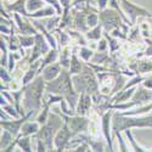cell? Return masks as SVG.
Wrapping results in <instances>:
<instances>
[{"label":"cell","instance_id":"1","mask_svg":"<svg viewBox=\"0 0 152 152\" xmlns=\"http://www.w3.org/2000/svg\"><path fill=\"white\" fill-rule=\"evenodd\" d=\"M45 91L46 93H53L57 95H62L67 101L68 106L75 111L79 100V93L74 89L72 75L69 74L67 68H62L61 73L57 78H55L51 82H46L45 85Z\"/></svg>","mask_w":152,"mask_h":152},{"label":"cell","instance_id":"2","mask_svg":"<svg viewBox=\"0 0 152 152\" xmlns=\"http://www.w3.org/2000/svg\"><path fill=\"white\" fill-rule=\"evenodd\" d=\"M45 85H46V80L44 79L43 74H38L33 82L24 85L23 108L26 112L42 110Z\"/></svg>","mask_w":152,"mask_h":152},{"label":"cell","instance_id":"3","mask_svg":"<svg viewBox=\"0 0 152 152\" xmlns=\"http://www.w3.org/2000/svg\"><path fill=\"white\" fill-rule=\"evenodd\" d=\"M72 80L74 89L79 94L88 93L91 96H96L100 94V83L96 72L88 63H84V68L80 73L72 75Z\"/></svg>","mask_w":152,"mask_h":152},{"label":"cell","instance_id":"4","mask_svg":"<svg viewBox=\"0 0 152 152\" xmlns=\"http://www.w3.org/2000/svg\"><path fill=\"white\" fill-rule=\"evenodd\" d=\"M133 128H152V113L148 116H124L122 112H113L112 135Z\"/></svg>","mask_w":152,"mask_h":152},{"label":"cell","instance_id":"5","mask_svg":"<svg viewBox=\"0 0 152 152\" xmlns=\"http://www.w3.org/2000/svg\"><path fill=\"white\" fill-rule=\"evenodd\" d=\"M99 18H100V24L104 27V31L111 32L115 28H121L125 33H129L130 26H128L119 12L112 7H107L102 11H99Z\"/></svg>","mask_w":152,"mask_h":152},{"label":"cell","instance_id":"6","mask_svg":"<svg viewBox=\"0 0 152 152\" xmlns=\"http://www.w3.org/2000/svg\"><path fill=\"white\" fill-rule=\"evenodd\" d=\"M54 112H55V115H57L63 121V123H66L68 125V128L71 129V132L74 135L89 132L90 119L88 116H80V115L68 116V115H65V113H62V112H58L57 110Z\"/></svg>","mask_w":152,"mask_h":152},{"label":"cell","instance_id":"7","mask_svg":"<svg viewBox=\"0 0 152 152\" xmlns=\"http://www.w3.org/2000/svg\"><path fill=\"white\" fill-rule=\"evenodd\" d=\"M121 7L123 9L124 14L128 16V18L132 22V27L134 24H136V18L137 17H146V18H152V12L146 10L142 6H139L134 3H132L130 0H118Z\"/></svg>","mask_w":152,"mask_h":152},{"label":"cell","instance_id":"8","mask_svg":"<svg viewBox=\"0 0 152 152\" xmlns=\"http://www.w3.org/2000/svg\"><path fill=\"white\" fill-rule=\"evenodd\" d=\"M34 37H35V43L32 48V53L28 58V63H33L38 60H40V57L45 56L50 51V49H51V46L48 43L46 38L44 37L43 33H37Z\"/></svg>","mask_w":152,"mask_h":152},{"label":"cell","instance_id":"9","mask_svg":"<svg viewBox=\"0 0 152 152\" xmlns=\"http://www.w3.org/2000/svg\"><path fill=\"white\" fill-rule=\"evenodd\" d=\"M35 112L37 111H29L24 116H22L20 118H12L10 121H1L0 122V126H1V129H5V130L10 132L15 137H17L20 135V133H21L22 125L26 123L32 117V115H34Z\"/></svg>","mask_w":152,"mask_h":152},{"label":"cell","instance_id":"10","mask_svg":"<svg viewBox=\"0 0 152 152\" xmlns=\"http://www.w3.org/2000/svg\"><path fill=\"white\" fill-rule=\"evenodd\" d=\"M55 125L51 124V123H46L44 125L40 126L39 132H38L33 137L35 139H39V140H42L48 151H54L55 150V144H54V139H55V134H56V130H55Z\"/></svg>","mask_w":152,"mask_h":152},{"label":"cell","instance_id":"11","mask_svg":"<svg viewBox=\"0 0 152 152\" xmlns=\"http://www.w3.org/2000/svg\"><path fill=\"white\" fill-rule=\"evenodd\" d=\"M115 110H107L105 113L101 115V129L106 140V144L108 146V151H115L113 148V140H112V116Z\"/></svg>","mask_w":152,"mask_h":152},{"label":"cell","instance_id":"12","mask_svg":"<svg viewBox=\"0 0 152 152\" xmlns=\"http://www.w3.org/2000/svg\"><path fill=\"white\" fill-rule=\"evenodd\" d=\"M73 136H74V134L71 132V129L68 128V125L66 123H63V125L55 134V139H54L55 150L54 151H57V152L65 151Z\"/></svg>","mask_w":152,"mask_h":152},{"label":"cell","instance_id":"13","mask_svg":"<svg viewBox=\"0 0 152 152\" xmlns=\"http://www.w3.org/2000/svg\"><path fill=\"white\" fill-rule=\"evenodd\" d=\"M14 21L16 22V27L18 29L20 34L23 35H35L38 33V29L34 27L31 18L27 16H22L17 12H14Z\"/></svg>","mask_w":152,"mask_h":152},{"label":"cell","instance_id":"14","mask_svg":"<svg viewBox=\"0 0 152 152\" xmlns=\"http://www.w3.org/2000/svg\"><path fill=\"white\" fill-rule=\"evenodd\" d=\"M130 100L135 104L136 107L146 105L152 101V89H147V88H145L144 85H141V86L137 85L136 91Z\"/></svg>","mask_w":152,"mask_h":152},{"label":"cell","instance_id":"15","mask_svg":"<svg viewBox=\"0 0 152 152\" xmlns=\"http://www.w3.org/2000/svg\"><path fill=\"white\" fill-rule=\"evenodd\" d=\"M94 104L93 101V96L88 93H80L79 95V100H78V105L77 108H75V112L77 115L80 116H88L90 112V108Z\"/></svg>","mask_w":152,"mask_h":152},{"label":"cell","instance_id":"16","mask_svg":"<svg viewBox=\"0 0 152 152\" xmlns=\"http://www.w3.org/2000/svg\"><path fill=\"white\" fill-rule=\"evenodd\" d=\"M5 9L9 12H17V14L22 15V16H29V12L27 10V0H15L11 4H9L6 0H3L1 3Z\"/></svg>","mask_w":152,"mask_h":152},{"label":"cell","instance_id":"17","mask_svg":"<svg viewBox=\"0 0 152 152\" xmlns=\"http://www.w3.org/2000/svg\"><path fill=\"white\" fill-rule=\"evenodd\" d=\"M84 61L82 58H79V55H78V48L74 46L73 48V51H72V57H71V63H69V68H68V72L71 75H74V74H78L83 71L84 68Z\"/></svg>","mask_w":152,"mask_h":152},{"label":"cell","instance_id":"18","mask_svg":"<svg viewBox=\"0 0 152 152\" xmlns=\"http://www.w3.org/2000/svg\"><path fill=\"white\" fill-rule=\"evenodd\" d=\"M130 69L135 72L136 74H147L152 72V60L150 57L137 60L135 61L133 65H130Z\"/></svg>","mask_w":152,"mask_h":152},{"label":"cell","instance_id":"19","mask_svg":"<svg viewBox=\"0 0 152 152\" xmlns=\"http://www.w3.org/2000/svg\"><path fill=\"white\" fill-rule=\"evenodd\" d=\"M136 88L137 86H132V88H128V89H122L121 91L116 93L111 97V104H121V102H125V101H129L135 94Z\"/></svg>","mask_w":152,"mask_h":152},{"label":"cell","instance_id":"20","mask_svg":"<svg viewBox=\"0 0 152 152\" xmlns=\"http://www.w3.org/2000/svg\"><path fill=\"white\" fill-rule=\"evenodd\" d=\"M61 71H62V66L60 65V62H54V63H51V65L46 66L43 69L42 74H43V77L46 82H51V80H54L55 78L58 77Z\"/></svg>","mask_w":152,"mask_h":152},{"label":"cell","instance_id":"21","mask_svg":"<svg viewBox=\"0 0 152 152\" xmlns=\"http://www.w3.org/2000/svg\"><path fill=\"white\" fill-rule=\"evenodd\" d=\"M40 126H42V124L39 122H37V121H34V122L27 121L26 123L22 125L21 133H20L18 136H34L38 132H39Z\"/></svg>","mask_w":152,"mask_h":152},{"label":"cell","instance_id":"22","mask_svg":"<svg viewBox=\"0 0 152 152\" xmlns=\"http://www.w3.org/2000/svg\"><path fill=\"white\" fill-rule=\"evenodd\" d=\"M58 56H60V50H58V49H53V48L50 49V51H49L45 56H43L42 65H40V67H39V71H38V74H42L43 69H44L46 66H49V65H51V63L56 62L57 58H58Z\"/></svg>","mask_w":152,"mask_h":152},{"label":"cell","instance_id":"23","mask_svg":"<svg viewBox=\"0 0 152 152\" xmlns=\"http://www.w3.org/2000/svg\"><path fill=\"white\" fill-rule=\"evenodd\" d=\"M60 50V56H58V62L62 66V68H69V63H71V57H72V51L73 48H71V45H67Z\"/></svg>","mask_w":152,"mask_h":152},{"label":"cell","instance_id":"24","mask_svg":"<svg viewBox=\"0 0 152 152\" xmlns=\"http://www.w3.org/2000/svg\"><path fill=\"white\" fill-rule=\"evenodd\" d=\"M54 34L57 39V44H58V49H62L67 45L71 44L72 42V38L71 35L68 34V32L66 29H61V28H57L54 31Z\"/></svg>","mask_w":152,"mask_h":152},{"label":"cell","instance_id":"25","mask_svg":"<svg viewBox=\"0 0 152 152\" xmlns=\"http://www.w3.org/2000/svg\"><path fill=\"white\" fill-rule=\"evenodd\" d=\"M54 15H57V12H56V9L51 5H49L48 7H43L40 10H38L35 12H32V14H29V18H38V20H40V18H48V17H51Z\"/></svg>","mask_w":152,"mask_h":152},{"label":"cell","instance_id":"26","mask_svg":"<svg viewBox=\"0 0 152 152\" xmlns=\"http://www.w3.org/2000/svg\"><path fill=\"white\" fill-rule=\"evenodd\" d=\"M66 31L71 35L72 40L74 43H77V45H79V46H88V39H86V37H85V34L83 32L77 31V29H71V28H68Z\"/></svg>","mask_w":152,"mask_h":152},{"label":"cell","instance_id":"27","mask_svg":"<svg viewBox=\"0 0 152 152\" xmlns=\"http://www.w3.org/2000/svg\"><path fill=\"white\" fill-rule=\"evenodd\" d=\"M84 34H85V37H86V39H88V40L99 42L101 38H102V35H104V27L99 23L96 27L90 28L89 31H88L86 33H84Z\"/></svg>","mask_w":152,"mask_h":152},{"label":"cell","instance_id":"28","mask_svg":"<svg viewBox=\"0 0 152 152\" xmlns=\"http://www.w3.org/2000/svg\"><path fill=\"white\" fill-rule=\"evenodd\" d=\"M16 145L24 152L32 151V136H17L15 139Z\"/></svg>","mask_w":152,"mask_h":152},{"label":"cell","instance_id":"29","mask_svg":"<svg viewBox=\"0 0 152 152\" xmlns=\"http://www.w3.org/2000/svg\"><path fill=\"white\" fill-rule=\"evenodd\" d=\"M15 136L12 135L10 132L3 129V133H1V141H0V150H1V152H4L12 142L15 141Z\"/></svg>","mask_w":152,"mask_h":152},{"label":"cell","instance_id":"30","mask_svg":"<svg viewBox=\"0 0 152 152\" xmlns=\"http://www.w3.org/2000/svg\"><path fill=\"white\" fill-rule=\"evenodd\" d=\"M124 134H125L126 139H128V141H129L130 145H132V151H135V152H147V151H150V148L141 147L140 145L136 142V140H135V137H134V135H133V133H132L130 129L124 130Z\"/></svg>","mask_w":152,"mask_h":152},{"label":"cell","instance_id":"31","mask_svg":"<svg viewBox=\"0 0 152 152\" xmlns=\"http://www.w3.org/2000/svg\"><path fill=\"white\" fill-rule=\"evenodd\" d=\"M104 37L107 39V42H108V48H110V54L111 55H113L115 54L117 50H119V48H121V44H119V39H117V38H115V37H112L111 34H110V32H106V31H104Z\"/></svg>","mask_w":152,"mask_h":152},{"label":"cell","instance_id":"32","mask_svg":"<svg viewBox=\"0 0 152 152\" xmlns=\"http://www.w3.org/2000/svg\"><path fill=\"white\" fill-rule=\"evenodd\" d=\"M0 49H1V58H0V63H1V66L4 67H7V63H9V46H7V42L1 38L0 39Z\"/></svg>","mask_w":152,"mask_h":152},{"label":"cell","instance_id":"33","mask_svg":"<svg viewBox=\"0 0 152 152\" xmlns=\"http://www.w3.org/2000/svg\"><path fill=\"white\" fill-rule=\"evenodd\" d=\"M49 115H50V106L46 104L45 100H43V108H42L39 115H38V117L35 118V121L39 122L42 125H44L49 121Z\"/></svg>","mask_w":152,"mask_h":152},{"label":"cell","instance_id":"34","mask_svg":"<svg viewBox=\"0 0 152 152\" xmlns=\"http://www.w3.org/2000/svg\"><path fill=\"white\" fill-rule=\"evenodd\" d=\"M110 56H111V54L108 51H97L96 50L90 61L94 63H97V65H105L107 60L110 58Z\"/></svg>","mask_w":152,"mask_h":152},{"label":"cell","instance_id":"35","mask_svg":"<svg viewBox=\"0 0 152 152\" xmlns=\"http://www.w3.org/2000/svg\"><path fill=\"white\" fill-rule=\"evenodd\" d=\"M60 22H61V16L60 15H54L51 17H48V20L44 22V24H45V27H46L48 31L54 33V31L58 28Z\"/></svg>","mask_w":152,"mask_h":152},{"label":"cell","instance_id":"36","mask_svg":"<svg viewBox=\"0 0 152 152\" xmlns=\"http://www.w3.org/2000/svg\"><path fill=\"white\" fill-rule=\"evenodd\" d=\"M86 23H88V27L94 28L96 27L97 24L100 23V18H99V12L96 10H90L86 15Z\"/></svg>","mask_w":152,"mask_h":152},{"label":"cell","instance_id":"37","mask_svg":"<svg viewBox=\"0 0 152 152\" xmlns=\"http://www.w3.org/2000/svg\"><path fill=\"white\" fill-rule=\"evenodd\" d=\"M18 39H20L21 46L24 48V49L33 48V45L35 43V37L34 35H23V34L18 33Z\"/></svg>","mask_w":152,"mask_h":152},{"label":"cell","instance_id":"38","mask_svg":"<svg viewBox=\"0 0 152 152\" xmlns=\"http://www.w3.org/2000/svg\"><path fill=\"white\" fill-rule=\"evenodd\" d=\"M94 53H95L94 50H91L90 48H88V46H79L78 48V55L84 62H89L91 60Z\"/></svg>","mask_w":152,"mask_h":152},{"label":"cell","instance_id":"39","mask_svg":"<svg viewBox=\"0 0 152 152\" xmlns=\"http://www.w3.org/2000/svg\"><path fill=\"white\" fill-rule=\"evenodd\" d=\"M45 4L46 3L44 0H27V10L29 14H32V12H35L38 10L43 9Z\"/></svg>","mask_w":152,"mask_h":152},{"label":"cell","instance_id":"40","mask_svg":"<svg viewBox=\"0 0 152 152\" xmlns=\"http://www.w3.org/2000/svg\"><path fill=\"white\" fill-rule=\"evenodd\" d=\"M146 79V77H144V74H135L134 77H132L128 82L125 83L123 89H128V88H132V86H137L141 82H144Z\"/></svg>","mask_w":152,"mask_h":152},{"label":"cell","instance_id":"41","mask_svg":"<svg viewBox=\"0 0 152 152\" xmlns=\"http://www.w3.org/2000/svg\"><path fill=\"white\" fill-rule=\"evenodd\" d=\"M0 78H1V84H6V85H9L14 80L11 72L7 69V67H4V66L0 67Z\"/></svg>","mask_w":152,"mask_h":152},{"label":"cell","instance_id":"42","mask_svg":"<svg viewBox=\"0 0 152 152\" xmlns=\"http://www.w3.org/2000/svg\"><path fill=\"white\" fill-rule=\"evenodd\" d=\"M88 144L90 145L91 151H95V152L105 151V146H104V144L101 140H96V139H93L91 136H89V139H88Z\"/></svg>","mask_w":152,"mask_h":152},{"label":"cell","instance_id":"43","mask_svg":"<svg viewBox=\"0 0 152 152\" xmlns=\"http://www.w3.org/2000/svg\"><path fill=\"white\" fill-rule=\"evenodd\" d=\"M140 37H142V35H141V28H140V26H136V24H134L133 27H130L128 39L132 40V42H134V40L139 39Z\"/></svg>","mask_w":152,"mask_h":152},{"label":"cell","instance_id":"44","mask_svg":"<svg viewBox=\"0 0 152 152\" xmlns=\"http://www.w3.org/2000/svg\"><path fill=\"white\" fill-rule=\"evenodd\" d=\"M65 99L62 95H57V94H53V93H48V99L45 100L46 101V104L49 106H53L57 102H61V101Z\"/></svg>","mask_w":152,"mask_h":152},{"label":"cell","instance_id":"45","mask_svg":"<svg viewBox=\"0 0 152 152\" xmlns=\"http://www.w3.org/2000/svg\"><path fill=\"white\" fill-rule=\"evenodd\" d=\"M110 34H111L112 37L117 38V39H119V40H126V39H128V33H125V32H124L123 29H121V28H115L113 31L110 32Z\"/></svg>","mask_w":152,"mask_h":152},{"label":"cell","instance_id":"46","mask_svg":"<svg viewBox=\"0 0 152 152\" xmlns=\"http://www.w3.org/2000/svg\"><path fill=\"white\" fill-rule=\"evenodd\" d=\"M44 1H45L46 4H49V5H51V6L55 7L57 15H60V16L62 15L63 7H62V5H61V3H60V0H44Z\"/></svg>","mask_w":152,"mask_h":152},{"label":"cell","instance_id":"47","mask_svg":"<svg viewBox=\"0 0 152 152\" xmlns=\"http://www.w3.org/2000/svg\"><path fill=\"white\" fill-rule=\"evenodd\" d=\"M112 136H116L117 139H118V144H119V150L122 151V152H126V151H129V147L126 146V144H125V141L123 140V137H122V135H121V132H117V133H115Z\"/></svg>","mask_w":152,"mask_h":152},{"label":"cell","instance_id":"48","mask_svg":"<svg viewBox=\"0 0 152 152\" xmlns=\"http://www.w3.org/2000/svg\"><path fill=\"white\" fill-rule=\"evenodd\" d=\"M144 42L146 43L147 48H146L145 51L142 53L141 56H144V57H152V39H150V38H144Z\"/></svg>","mask_w":152,"mask_h":152},{"label":"cell","instance_id":"49","mask_svg":"<svg viewBox=\"0 0 152 152\" xmlns=\"http://www.w3.org/2000/svg\"><path fill=\"white\" fill-rule=\"evenodd\" d=\"M96 50H97V51H108V42H107V39L105 37L101 38V39L99 40Z\"/></svg>","mask_w":152,"mask_h":152},{"label":"cell","instance_id":"50","mask_svg":"<svg viewBox=\"0 0 152 152\" xmlns=\"http://www.w3.org/2000/svg\"><path fill=\"white\" fill-rule=\"evenodd\" d=\"M72 151H74V152H90V151H91V147H90L89 144L85 141V142L79 144L77 147H74Z\"/></svg>","mask_w":152,"mask_h":152},{"label":"cell","instance_id":"51","mask_svg":"<svg viewBox=\"0 0 152 152\" xmlns=\"http://www.w3.org/2000/svg\"><path fill=\"white\" fill-rule=\"evenodd\" d=\"M108 3H110V0H96V4H97V7H99V11H102V10L107 9Z\"/></svg>","mask_w":152,"mask_h":152},{"label":"cell","instance_id":"52","mask_svg":"<svg viewBox=\"0 0 152 152\" xmlns=\"http://www.w3.org/2000/svg\"><path fill=\"white\" fill-rule=\"evenodd\" d=\"M35 140H37V150L35 151H38V152H45V151H48L45 144L42 140H39V139H35Z\"/></svg>","mask_w":152,"mask_h":152},{"label":"cell","instance_id":"53","mask_svg":"<svg viewBox=\"0 0 152 152\" xmlns=\"http://www.w3.org/2000/svg\"><path fill=\"white\" fill-rule=\"evenodd\" d=\"M0 117H1V121H10V119H12V117L3 108H1V111H0Z\"/></svg>","mask_w":152,"mask_h":152},{"label":"cell","instance_id":"54","mask_svg":"<svg viewBox=\"0 0 152 152\" xmlns=\"http://www.w3.org/2000/svg\"><path fill=\"white\" fill-rule=\"evenodd\" d=\"M142 85H144L145 88H147V89H152V77L146 78V79L142 82Z\"/></svg>","mask_w":152,"mask_h":152},{"label":"cell","instance_id":"55","mask_svg":"<svg viewBox=\"0 0 152 152\" xmlns=\"http://www.w3.org/2000/svg\"><path fill=\"white\" fill-rule=\"evenodd\" d=\"M60 3H61V5H62L63 9H65V7H72L71 0H60Z\"/></svg>","mask_w":152,"mask_h":152},{"label":"cell","instance_id":"56","mask_svg":"<svg viewBox=\"0 0 152 152\" xmlns=\"http://www.w3.org/2000/svg\"><path fill=\"white\" fill-rule=\"evenodd\" d=\"M9 104V101L1 95V96H0V105H1V106H5V105H7Z\"/></svg>","mask_w":152,"mask_h":152},{"label":"cell","instance_id":"57","mask_svg":"<svg viewBox=\"0 0 152 152\" xmlns=\"http://www.w3.org/2000/svg\"><path fill=\"white\" fill-rule=\"evenodd\" d=\"M6 1H15V0H6Z\"/></svg>","mask_w":152,"mask_h":152},{"label":"cell","instance_id":"58","mask_svg":"<svg viewBox=\"0 0 152 152\" xmlns=\"http://www.w3.org/2000/svg\"><path fill=\"white\" fill-rule=\"evenodd\" d=\"M150 151H151V152H152V147H151V148H150Z\"/></svg>","mask_w":152,"mask_h":152},{"label":"cell","instance_id":"59","mask_svg":"<svg viewBox=\"0 0 152 152\" xmlns=\"http://www.w3.org/2000/svg\"><path fill=\"white\" fill-rule=\"evenodd\" d=\"M151 28H152V23H151Z\"/></svg>","mask_w":152,"mask_h":152}]
</instances>
